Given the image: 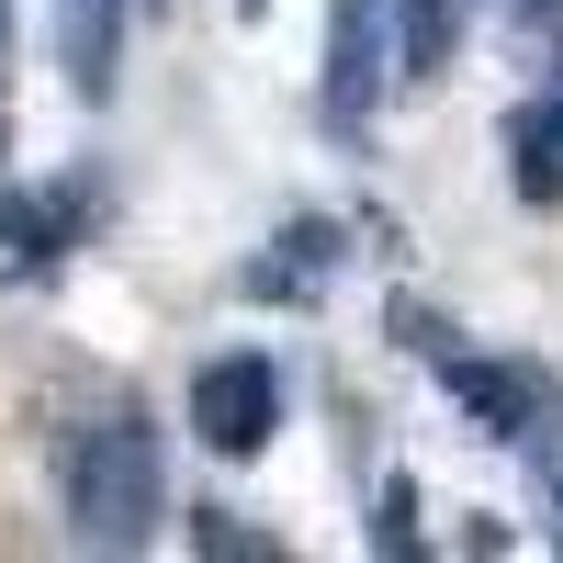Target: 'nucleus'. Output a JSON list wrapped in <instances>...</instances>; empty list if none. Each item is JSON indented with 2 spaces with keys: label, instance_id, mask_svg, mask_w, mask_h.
<instances>
[{
  "label": "nucleus",
  "instance_id": "nucleus-1",
  "mask_svg": "<svg viewBox=\"0 0 563 563\" xmlns=\"http://www.w3.org/2000/svg\"><path fill=\"white\" fill-rule=\"evenodd\" d=\"M57 474H68V530L90 552H135V541L158 530V496L169 485H158V429H147V417H102V429H79Z\"/></svg>",
  "mask_w": 563,
  "mask_h": 563
},
{
  "label": "nucleus",
  "instance_id": "nucleus-2",
  "mask_svg": "<svg viewBox=\"0 0 563 563\" xmlns=\"http://www.w3.org/2000/svg\"><path fill=\"white\" fill-rule=\"evenodd\" d=\"M271 429H282V372L260 350H225V361L192 372V440L203 451L249 462V451H271Z\"/></svg>",
  "mask_w": 563,
  "mask_h": 563
},
{
  "label": "nucleus",
  "instance_id": "nucleus-3",
  "mask_svg": "<svg viewBox=\"0 0 563 563\" xmlns=\"http://www.w3.org/2000/svg\"><path fill=\"white\" fill-rule=\"evenodd\" d=\"M451 395H462V417H485V440L552 429V372H530V361H462L451 350Z\"/></svg>",
  "mask_w": 563,
  "mask_h": 563
},
{
  "label": "nucleus",
  "instance_id": "nucleus-4",
  "mask_svg": "<svg viewBox=\"0 0 563 563\" xmlns=\"http://www.w3.org/2000/svg\"><path fill=\"white\" fill-rule=\"evenodd\" d=\"M384 90V0H327V124H361Z\"/></svg>",
  "mask_w": 563,
  "mask_h": 563
},
{
  "label": "nucleus",
  "instance_id": "nucleus-5",
  "mask_svg": "<svg viewBox=\"0 0 563 563\" xmlns=\"http://www.w3.org/2000/svg\"><path fill=\"white\" fill-rule=\"evenodd\" d=\"M68 203L57 192H0V271H12V282H45V271H57L68 260Z\"/></svg>",
  "mask_w": 563,
  "mask_h": 563
},
{
  "label": "nucleus",
  "instance_id": "nucleus-6",
  "mask_svg": "<svg viewBox=\"0 0 563 563\" xmlns=\"http://www.w3.org/2000/svg\"><path fill=\"white\" fill-rule=\"evenodd\" d=\"M507 169H519L530 203H563V90H541V102L507 113Z\"/></svg>",
  "mask_w": 563,
  "mask_h": 563
},
{
  "label": "nucleus",
  "instance_id": "nucleus-7",
  "mask_svg": "<svg viewBox=\"0 0 563 563\" xmlns=\"http://www.w3.org/2000/svg\"><path fill=\"white\" fill-rule=\"evenodd\" d=\"M462 45V0H395V79H440Z\"/></svg>",
  "mask_w": 563,
  "mask_h": 563
},
{
  "label": "nucleus",
  "instance_id": "nucleus-8",
  "mask_svg": "<svg viewBox=\"0 0 563 563\" xmlns=\"http://www.w3.org/2000/svg\"><path fill=\"white\" fill-rule=\"evenodd\" d=\"M316 271H339V225H294V238H282V260L249 271V294H305Z\"/></svg>",
  "mask_w": 563,
  "mask_h": 563
},
{
  "label": "nucleus",
  "instance_id": "nucleus-9",
  "mask_svg": "<svg viewBox=\"0 0 563 563\" xmlns=\"http://www.w3.org/2000/svg\"><path fill=\"white\" fill-rule=\"evenodd\" d=\"M417 519H429V507H417V485H384V507H372V552H417V541H429Z\"/></svg>",
  "mask_w": 563,
  "mask_h": 563
},
{
  "label": "nucleus",
  "instance_id": "nucleus-10",
  "mask_svg": "<svg viewBox=\"0 0 563 563\" xmlns=\"http://www.w3.org/2000/svg\"><path fill=\"white\" fill-rule=\"evenodd\" d=\"M395 339H406V350H429V361H451V327H440L429 305H395Z\"/></svg>",
  "mask_w": 563,
  "mask_h": 563
},
{
  "label": "nucleus",
  "instance_id": "nucleus-11",
  "mask_svg": "<svg viewBox=\"0 0 563 563\" xmlns=\"http://www.w3.org/2000/svg\"><path fill=\"white\" fill-rule=\"evenodd\" d=\"M0 57H12V0H0Z\"/></svg>",
  "mask_w": 563,
  "mask_h": 563
},
{
  "label": "nucleus",
  "instance_id": "nucleus-12",
  "mask_svg": "<svg viewBox=\"0 0 563 563\" xmlns=\"http://www.w3.org/2000/svg\"><path fill=\"white\" fill-rule=\"evenodd\" d=\"M0 158H12V124H0Z\"/></svg>",
  "mask_w": 563,
  "mask_h": 563
},
{
  "label": "nucleus",
  "instance_id": "nucleus-13",
  "mask_svg": "<svg viewBox=\"0 0 563 563\" xmlns=\"http://www.w3.org/2000/svg\"><path fill=\"white\" fill-rule=\"evenodd\" d=\"M238 12H271V0H238Z\"/></svg>",
  "mask_w": 563,
  "mask_h": 563
}]
</instances>
